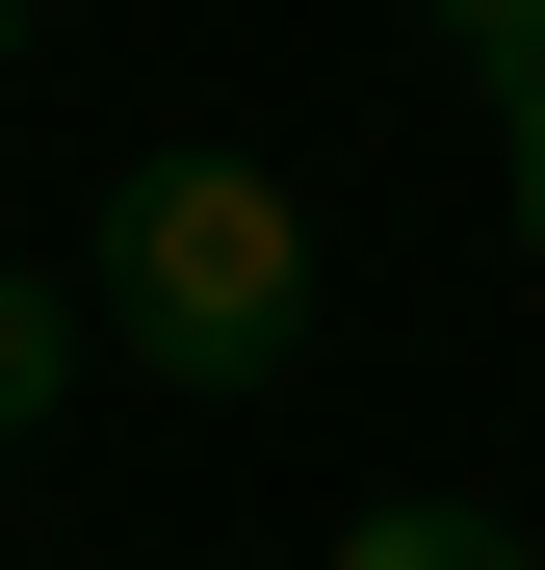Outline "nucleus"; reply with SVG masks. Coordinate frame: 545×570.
Listing matches in <instances>:
<instances>
[{
    "label": "nucleus",
    "instance_id": "1",
    "mask_svg": "<svg viewBox=\"0 0 545 570\" xmlns=\"http://www.w3.org/2000/svg\"><path fill=\"white\" fill-rule=\"evenodd\" d=\"M105 312L156 390H286V337H312V208L260 156H156L130 208H105Z\"/></svg>",
    "mask_w": 545,
    "mask_h": 570
},
{
    "label": "nucleus",
    "instance_id": "2",
    "mask_svg": "<svg viewBox=\"0 0 545 570\" xmlns=\"http://www.w3.org/2000/svg\"><path fill=\"white\" fill-rule=\"evenodd\" d=\"M338 570H519V519H468V493H363Z\"/></svg>",
    "mask_w": 545,
    "mask_h": 570
},
{
    "label": "nucleus",
    "instance_id": "3",
    "mask_svg": "<svg viewBox=\"0 0 545 570\" xmlns=\"http://www.w3.org/2000/svg\"><path fill=\"white\" fill-rule=\"evenodd\" d=\"M52 363H78V312H52V285H27V259H0V441H27V415H52Z\"/></svg>",
    "mask_w": 545,
    "mask_h": 570
},
{
    "label": "nucleus",
    "instance_id": "4",
    "mask_svg": "<svg viewBox=\"0 0 545 570\" xmlns=\"http://www.w3.org/2000/svg\"><path fill=\"white\" fill-rule=\"evenodd\" d=\"M416 27H441V52H468V78H494V105H519V78H545V0H416Z\"/></svg>",
    "mask_w": 545,
    "mask_h": 570
},
{
    "label": "nucleus",
    "instance_id": "5",
    "mask_svg": "<svg viewBox=\"0 0 545 570\" xmlns=\"http://www.w3.org/2000/svg\"><path fill=\"white\" fill-rule=\"evenodd\" d=\"M494 156H519V259H545V78H519V105H494Z\"/></svg>",
    "mask_w": 545,
    "mask_h": 570
},
{
    "label": "nucleus",
    "instance_id": "6",
    "mask_svg": "<svg viewBox=\"0 0 545 570\" xmlns=\"http://www.w3.org/2000/svg\"><path fill=\"white\" fill-rule=\"evenodd\" d=\"M0 78H27V0H0Z\"/></svg>",
    "mask_w": 545,
    "mask_h": 570
},
{
    "label": "nucleus",
    "instance_id": "7",
    "mask_svg": "<svg viewBox=\"0 0 545 570\" xmlns=\"http://www.w3.org/2000/svg\"><path fill=\"white\" fill-rule=\"evenodd\" d=\"M519 570H545V519H519Z\"/></svg>",
    "mask_w": 545,
    "mask_h": 570
}]
</instances>
